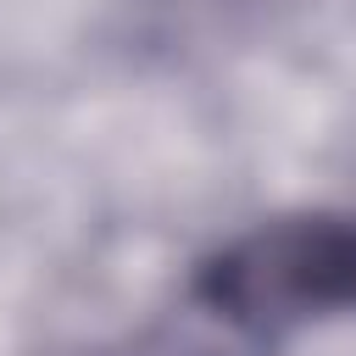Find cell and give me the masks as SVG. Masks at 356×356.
Wrapping results in <instances>:
<instances>
[{"label":"cell","instance_id":"1","mask_svg":"<svg viewBox=\"0 0 356 356\" xmlns=\"http://www.w3.org/2000/svg\"><path fill=\"white\" fill-rule=\"evenodd\" d=\"M200 300L245 334H284L339 300H356V228L339 217H278L217 250Z\"/></svg>","mask_w":356,"mask_h":356}]
</instances>
